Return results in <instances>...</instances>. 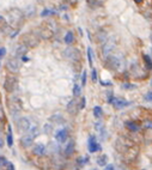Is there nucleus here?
I'll return each mask as SVG.
<instances>
[{"label": "nucleus", "mask_w": 152, "mask_h": 170, "mask_svg": "<svg viewBox=\"0 0 152 170\" xmlns=\"http://www.w3.org/2000/svg\"><path fill=\"white\" fill-rule=\"evenodd\" d=\"M67 138H68V133H67L66 128L60 129V131H58L56 134H55V139H56V142L59 144H64L67 140Z\"/></svg>", "instance_id": "1a4fd4ad"}, {"label": "nucleus", "mask_w": 152, "mask_h": 170, "mask_svg": "<svg viewBox=\"0 0 152 170\" xmlns=\"http://www.w3.org/2000/svg\"><path fill=\"white\" fill-rule=\"evenodd\" d=\"M105 66L110 69H119V67L121 66V61H120V59L117 56H114V55H111V56H107V61H105Z\"/></svg>", "instance_id": "7ed1b4c3"}, {"label": "nucleus", "mask_w": 152, "mask_h": 170, "mask_svg": "<svg viewBox=\"0 0 152 170\" xmlns=\"http://www.w3.org/2000/svg\"><path fill=\"white\" fill-rule=\"evenodd\" d=\"M151 97H152V92L149 91V92L145 95V98H144V99H145V101H147V102H151V99H152Z\"/></svg>", "instance_id": "c756f323"}, {"label": "nucleus", "mask_w": 152, "mask_h": 170, "mask_svg": "<svg viewBox=\"0 0 152 170\" xmlns=\"http://www.w3.org/2000/svg\"><path fill=\"white\" fill-rule=\"evenodd\" d=\"M29 131H30V132H29L28 134L23 135L22 139H21L22 145L25 146V147H28V146L31 145L33 142L35 140V138H36V137L38 135V133H40V131H38V128H37V127H30Z\"/></svg>", "instance_id": "f257e3e1"}, {"label": "nucleus", "mask_w": 152, "mask_h": 170, "mask_svg": "<svg viewBox=\"0 0 152 170\" xmlns=\"http://www.w3.org/2000/svg\"><path fill=\"white\" fill-rule=\"evenodd\" d=\"M6 54V49L5 48H0V56H4Z\"/></svg>", "instance_id": "c9c22d12"}, {"label": "nucleus", "mask_w": 152, "mask_h": 170, "mask_svg": "<svg viewBox=\"0 0 152 170\" xmlns=\"http://www.w3.org/2000/svg\"><path fill=\"white\" fill-rule=\"evenodd\" d=\"M17 126H18V129L21 132H28L30 129V127H31V124H30V121L26 117H21L18 120Z\"/></svg>", "instance_id": "423d86ee"}, {"label": "nucleus", "mask_w": 152, "mask_h": 170, "mask_svg": "<svg viewBox=\"0 0 152 170\" xmlns=\"http://www.w3.org/2000/svg\"><path fill=\"white\" fill-rule=\"evenodd\" d=\"M7 145L11 147L13 145V138H12V128L8 126V133H7Z\"/></svg>", "instance_id": "a211bd4d"}, {"label": "nucleus", "mask_w": 152, "mask_h": 170, "mask_svg": "<svg viewBox=\"0 0 152 170\" xmlns=\"http://www.w3.org/2000/svg\"><path fill=\"white\" fill-rule=\"evenodd\" d=\"M86 76H87V74H86V72L84 71V72H83V74H82V86H84V85L86 84Z\"/></svg>", "instance_id": "c85d7f7f"}, {"label": "nucleus", "mask_w": 152, "mask_h": 170, "mask_svg": "<svg viewBox=\"0 0 152 170\" xmlns=\"http://www.w3.org/2000/svg\"><path fill=\"white\" fill-rule=\"evenodd\" d=\"M122 86H124V89H126V90H130V89H134V87H135V85H133V84H124Z\"/></svg>", "instance_id": "7c9ffc66"}, {"label": "nucleus", "mask_w": 152, "mask_h": 170, "mask_svg": "<svg viewBox=\"0 0 152 170\" xmlns=\"http://www.w3.org/2000/svg\"><path fill=\"white\" fill-rule=\"evenodd\" d=\"M87 148H89V152H91V153L97 152L98 150H101V146H99V144L97 143V140H96V137H95V135H90V138H89V146H87Z\"/></svg>", "instance_id": "0eeeda50"}, {"label": "nucleus", "mask_w": 152, "mask_h": 170, "mask_svg": "<svg viewBox=\"0 0 152 170\" xmlns=\"http://www.w3.org/2000/svg\"><path fill=\"white\" fill-rule=\"evenodd\" d=\"M89 162V158L87 157H79L78 159H77V163L79 164V165H84V164H86Z\"/></svg>", "instance_id": "b1692460"}, {"label": "nucleus", "mask_w": 152, "mask_h": 170, "mask_svg": "<svg viewBox=\"0 0 152 170\" xmlns=\"http://www.w3.org/2000/svg\"><path fill=\"white\" fill-rule=\"evenodd\" d=\"M111 104H113L115 108H117V109H121V108L127 107L128 105V102L125 101V99H122V98L115 97V98H113V101H111Z\"/></svg>", "instance_id": "9d476101"}, {"label": "nucleus", "mask_w": 152, "mask_h": 170, "mask_svg": "<svg viewBox=\"0 0 152 170\" xmlns=\"http://www.w3.org/2000/svg\"><path fill=\"white\" fill-rule=\"evenodd\" d=\"M97 40H98V42H103L107 40V33L103 31V30H99V31L97 33Z\"/></svg>", "instance_id": "6ab92c4d"}, {"label": "nucleus", "mask_w": 152, "mask_h": 170, "mask_svg": "<svg viewBox=\"0 0 152 170\" xmlns=\"http://www.w3.org/2000/svg\"><path fill=\"white\" fill-rule=\"evenodd\" d=\"M144 59H145V62H146L147 69H151V67H152V62H151V58H150L149 55H144Z\"/></svg>", "instance_id": "393cba45"}, {"label": "nucleus", "mask_w": 152, "mask_h": 170, "mask_svg": "<svg viewBox=\"0 0 152 170\" xmlns=\"http://www.w3.org/2000/svg\"><path fill=\"white\" fill-rule=\"evenodd\" d=\"M6 164H7V161H6V158H5V157H1V156H0V168L5 167Z\"/></svg>", "instance_id": "bb28decb"}, {"label": "nucleus", "mask_w": 152, "mask_h": 170, "mask_svg": "<svg viewBox=\"0 0 152 170\" xmlns=\"http://www.w3.org/2000/svg\"><path fill=\"white\" fill-rule=\"evenodd\" d=\"M91 77H92V80H94V82L97 80V73H96V69H92V74H91Z\"/></svg>", "instance_id": "2f4dec72"}, {"label": "nucleus", "mask_w": 152, "mask_h": 170, "mask_svg": "<svg viewBox=\"0 0 152 170\" xmlns=\"http://www.w3.org/2000/svg\"><path fill=\"white\" fill-rule=\"evenodd\" d=\"M94 115L96 119H99L101 116H102V108H101L99 105H96L94 108Z\"/></svg>", "instance_id": "412c9836"}, {"label": "nucleus", "mask_w": 152, "mask_h": 170, "mask_svg": "<svg viewBox=\"0 0 152 170\" xmlns=\"http://www.w3.org/2000/svg\"><path fill=\"white\" fill-rule=\"evenodd\" d=\"M4 146V140H3V138H1V135H0V148H1Z\"/></svg>", "instance_id": "4c0bfd02"}, {"label": "nucleus", "mask_w": 152, "mask_h": 170, "mask_svg": "<svg viewBox=\"0 0 152 170\" xmlns=\"http://www.w3.org/2000/svg\"><path fill=\"white\" fill-rule=\"evenodd\" d=\"M126 127L129 129V131H132V132H138L139 131V125L137 124V122H133V121H128V122H126Z\"/></svg>", "instance_id": "4468645a"}, {"label": "nucleus", "mask_w": 152, "mask_h": 170, "mask_svg": "<svg viewBox=\"0 0 152 170\" xmlns=\"http://www.w3.org/2000/svg\"><path fill=\"white\" fill-rule=\"evenodd\" d=\"M113 48H114V42H111V41H107L105 44H103L102 47V52H103V55L107 58L108 54L113 51Z\"/></svg>", "instance_id": "9b49d317"}, {"label": "nucleus", "mask_w": 152, "mask_h": 170, "mask_svg": "<svg viewBox=\"0 0 152 170\" xmlns=\"http://www.w3.org/2000/svg\"><path fill=\"white\" fill-rule=\"evenodd\" d=\"M135 1H137V3H141V0H135Z\"/></svg>", "instance_id": "58836bf2"}, {"label": "nucleus", "mask_w": 152, "mask_h": 170, "mask_svg": "<svg viewBox=\"0 0 152 170\" xmlns=\"http://www.w3.org/2000/svg\"><path fill=\"white\" fill-rule=\"evenodd\" d=\"M91 170H97V169H91Z\"/></svg>", "instance_id": "ea45409f"}, {"label": "nucleus", "mask_w": 152, "mask_h": 170, "mask_svg": "<svg viewBox=\"0 0 152 170\" xmlns=\"http://www.w3.org/2000/svg\"><path fill=\"white\" fill-rule=\"evenodd\" d=\"M97 164L99 167H105L108 164V157L105 155H102V156H99L97 158Z\"/></svg>", "instance_id": "2eb2a0df"}, {"label": "nucleus", "mask_w": 152, "mask_h": 170, "mask_svg": "<svg viewBox=\"0 0 152 170\" xmlns=\"http://www.w3.org/2000/svg\"><path fill=\"white\" fill-rule=\"evenodd\" d=\"M85 105H86V98L85 97H82V103L79 104V109H84L85 108Z\"/></svg>", "instance_id": "cd10ccee"}, {"label": "nucleus", "mask_w": 152, "mask_h": 170, "mask_svg": "<svg viewBox=\"0 0 152 170\" xmlns=\"http://www.w3.org/2000/svg\"><path fill=\"white\" fill-rule=\"evenodd\" d=\"M87 60H89V65L92 67V49L90 47L87 48Z\"/></svg>", "instance_id": "5701e85b"}, {"label": "nucleus", "mask_w": 152, "mask_h": 170, "mask_svg": "<svg viewBox=\"0 0 152 170\" xmlns=\"http://www.w3.org/2000/svg\"><path fill=\"white\" fill-rule=\"evenodd\" d=\"M18 83H17V78L16 77H7L5 79L4 87L7 92H13V90H16Z\"/></svg>", "instance_id": "20e7f679"}, {"label": "nucleus", "mask_w": 152, "mask_h": 170, "mask_svg": "<svg viewBox=\"0 0 152 170\" xmlns=\"http://www.w3.org/2000/svg\"><path fill=\"white\" fill-rule=\"evenodd\" d=\"M73 152H74V142H71V143L67 145L66 150H65V155H66V156H71Z\"/></svg>", "instance_id": "f3484780"}, {"label": "nucleus", "mask_w": 152, "mask_h": 170, "mask_svg": "<svg viewBox=\"0 0 152 170\" xmlns=\"http://www.w3.org/2000/svg\"><path fill=\"white\" fill-rule=\"evenodd\" d=\"M65 56L72 61H79L82 59V54L77 48H67L65 51Z\"/></svg>", "instance_id": "f03ea898"}, {"label": "nucleus", "mask_w": 152, "mask_h": 170, "mask_svg": "<svg viewBox=\"0 0 152 170\" xmlns=\"http://www.w3.org/2000/svg\"><path fill=\"white\" fill-rule=\"evenodd\" d=\"M6 167H7V170H15V165L12 163H10V162H7Z\"/></svg>", "instance_id": "72a5a7b5"}, {"label": "nucleus", "mask_w": 152, "mask_h": 170, "mask_svg": "<svg viewBox=\"0 0 152 170\" xmlns=\"http://www.w3.org/2000/svg\"><path fill=\"white\" fill-rule=\"evenodd\" d=\"M10 99L13 102V104L11 102H8V108H10V110H11V113L15 114V113L21 110V101H19L17 97H11Z\"/></svg>", "instance_id": "6e6552de"}, {"label": "nucleus", "mask_w": 152, "mask_h": 170, "mask_svg": "<svg viewBox=\"0 0 152 170\" xmlns=\"http://www.w3.org/2000/svg\"><path fill=\"white\" fill-rule=\"evenodd\" d=\"M33 151L36 156H43L44 152H46V146L43 144H37V145H35Z\"/></svg>", "instance_id": "f8f14e48"}, {"label": "nucleus", "mask_w": 152, "mask_h": 170, "mask_svg": "<svg viewBox=\"0 0 152 170\" xmlns=\"http://www.w3.org/2000/svg\"><path fill=\"white\" fill-rule=\"evenodd\" d=\"M144 127H145V128H147V129H150V128H151V121H150V120H147V121H145V122H144Z\"/></svg>", "instance_id": "473e14b6"}, {"label": "nucleus", "mask_w": 152, "mask_h": 170, "mask_svg": "<svg viewBox=\"0 0 152 170\" xmlns=\"http://www.w3.org/2000/svg\"><path fill=\"white\" fill-rule=\"evenodd\" d=\"M48 15H50V11H49V10H44V11L41 13V16H43V17H46V16H48Z\"/></svg>", "instance_id": "e433bc0d"}, {"label": "nucleus", "mask_w": 152, "mask_h": 170, "mask_svg": "<svg viewBox=\"0 0 152 170\" xmlns=\"http://www.w3.org/2000/svg\"><path fill=\"white\" fill-rule=\"evenodd\" d=\"M6 25H7V23H6V21H5V18L0 16V31H1L3 29H5Z\"/></svg>", "instance_id": "a878e982"}, {"label": "nucleus", "mask_w": 152, "mask_h": 170, "mask_svg": "<svg viewBox=\"0 0 152 170\" xmlns=\"http://www.w3.org/2000/svg\"><path fill=\"white\" fill-rule=\"evenodd\" d=\"M104 170H115V167L113 164H108V165H105Z\"/></svg>", "instance_id": "f704fd0d"}, {"label": "nucleus", "mask_w": 152, "mask_h": 170, "mask_svg": "<svg viewBox=\"0 0 152 170\" xmlns=\"http://www.w3.org/2000/svg\"><path fill=\"white\" fill-rule=\"evenodd\" d=\"M80 94H82V86L76 84L74 87H73V96L74 97H78V96H80Z\"/></svg>", "instance_id": "4be33fe9"}, {"label": "nucleus", "mask_w": 152, "mask_h": 170, "mask_svg": "<svg viewBox=\"0 0 152 170\" xmlns=\"http://www.w3.org/2000/svg\"><path fill=\"white\" fill-rule=\"evenodd\" d=\"M64 40H65V42H66L67 44H71V43H72V42L74 41V35L69 31V33H67V34H66V36H65V38H64Z\"/></svg>", "instance_id": "aec40b11"}, {"label": "nucleus", "mask_w": 152, "mask_h": 170, "mask_svg": "<svg viewBox=\"0 0 152 170\" xmlns=\"http://www.w3.org/2000/svg\"><path fill=\"white\" fill-rule=\"evenodd\" d=\"M26 52H28V47H26V44H21L18 48H17V51H16V55L18 56V58H22V56H24L25 54H26Z\"/></svg>", "instance_id": "ddd939ff"}, {"label": "nucleus", "mask_w": 152, "mask_h": 170, "mask_svg": "<svg viewBox=\"0 0 152 170\" xmlns=\"http://www.w3.org/2000/svg\"><path fill=\"white\" fill-rule=\"evenodd\" d=\"M77 104H76V101L74 99H72L69 103H68V105H67V110L71 113V114H76V112H77V109H78V107H76Z\"/></svg>", "instance_id": "dca6fc26"}, {"label": "nucleus", "mask_w": 152, "mask_h": 170, "mask_svg": "<svg viewBox=\"0 0 152 170\" xmlns=\"http://www.w3.org/2000/svg\"><path fill=\"white\" fill-rule=\"evenodd\" d=\"M6 68L8 69L10 72H12V73L18 72L19 71V62H18V60L15 59V58L8 59L6 61Z\"/></svg>", "instance_id": "39448f33"}]
</instances>
